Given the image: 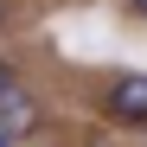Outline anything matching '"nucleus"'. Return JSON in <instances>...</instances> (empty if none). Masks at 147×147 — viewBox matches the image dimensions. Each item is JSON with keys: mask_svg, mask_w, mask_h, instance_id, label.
<instances>
[{"mask_svg": "<svg viewBox=\"0 0 147 147\" xmlns=\"http://www.w3.org/2000/svg\"><path fill=\"white\" fill-rule=\"evenodd\" d=\"M109 121H128V128H147V70H134V77H115L109 83Z\"/></svg>", "mask_w": 147, "mask_h": 147, "instance_id": "obj_2", "label": "nucleus"}, {"mask_svg": "<svg viewBox=\"0 0 147 147\" xmlns=\"http://www.w3.org/2000/svg\"><path fill=\"white\" fill-rule=\"evenodd\" d=\"M96 147H102V141H96Z\"/></svg>", "mask_w": 147, "mask_h": 147, "instance_id": "obj_6", "label": "nucleus"}, {"mask_svg": "<svg viewBox=\"0 0 147 147\" xmlns=\"http://www.w3.org/2000/svg\"><path fill=\"white\" fill-rule=\"evenodd\" d=\"M0 147H13V141H7V134H0Z\"/></svg>", "mask_w": 147, "mask_h": 147, "instance_id": "obj_4", "label": "nucleus"}, {"mask_svg": "<svg viewBox=\"0 0 147 147\" xmlns=\"http://www.w3.org/2000/svg\"><path fill=\"white\" fill-rule=\"evenodd\" d=\"M0 13H7V7H0Z\"/></svg>", "mask_w": 147, "mask_h": 147, "instance_id": "obj_5", "label": "nucleus"}, {"mask_svg": "<svg viewBox=\"0 0 147 147\" xmlns=\"http://www.w3.org/2000/svg\"><path fill=\"white\" fill-rule=\"evenodd\" d=\"M134 13H141V19H147V0H134Z\"/></svg>", "mask_w": 147, "mask_h": 147, "instance_id": "obj_3", "label": "nucleus"}, {"mask_svg": "<svg viewBox=\"0 0 147 147\" xmlns=\"http://www.w3.org/2000/svg\"><path fill=\"white\" fill-rule=\"evenodd\" d=\"M32 128H38V102L26 96V83L0 64V134L19 141V134H32Z\"/></svg>", "mask_w": 147, "mask_h": 147, "instance_id": "obj_1", "label": "nucleus"}]
</instances>
